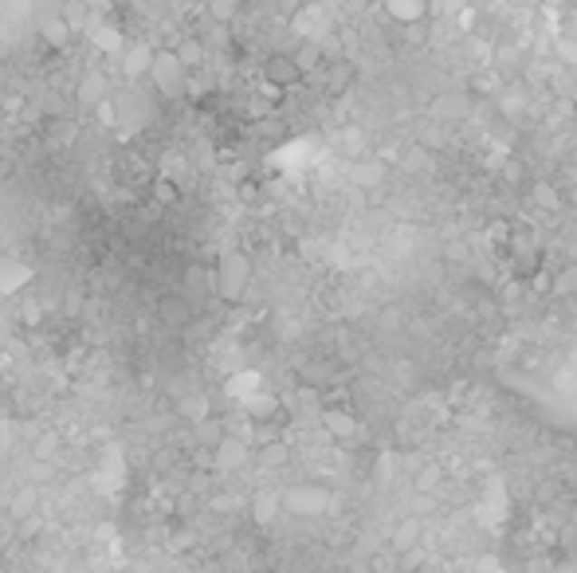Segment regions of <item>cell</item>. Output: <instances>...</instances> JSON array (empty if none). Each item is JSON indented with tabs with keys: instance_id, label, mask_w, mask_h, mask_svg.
Returning <instances> with one entry per match:
<instances>
[{
	"instance_id": "3",
	"label": "cell",
	"mask_w": 577,
	"mask_h": 573,
	"mask_svg": "<svg viewBox=\"0 0 577 573\" xmlns=\"http://www.w3.org/2000/svg\"><path fill=\"white\" fill-rule=\"evenodd\" d=\"M247 283H252V264H247L244 252H224L216 264V291L228 298V303H240Z\"/></svg>"
},
{
	"instance_id": "15",
	"label": "cell",
	"mask_w": 577,
	"mask_h": 573,
	"mask_svg": "<svg viewBox=\"0 0 577 573\" xmlns=\"http://www.w3.org/2000/svg\"><path fill=\"white\" fill-rule=\"evenodd\" d=\"M212 12H216L220 20H232L236 16V0H212Z\"/></svg>"
},
{
	"instance_id": "10",
	"label": "cell",
	"mask_w": 577,
	"mask_h": 573,
	"mask_svg": "<svg viewBox=\"0 0 577 573\" xmlns=\"http://www.w3.org/2000/svg\"><path fill=\"white\" fill-rule=\"evenodd\" d=\"M91 44L99 47L102 55H122V47H126L122 32H118V24H99V28H94V35H91Z\"/></svg>"
},
{
	"instance_id": "18",
	"label": "cell",
	"mask_w": 577,
	"mask_h": 573,
	"mask_svg": "<svg viewBox=\"0 0 577 573\" xmlns=\"http://www.w3.org/2000/svg\"><path fill=\"white\" fill-rule=\"evenodd\" d=\"M358 181H361V185L381 181V170H377V165H365V170H358Z\"/></svg>"
},
{
	"instance_id": "12",
	"label": "cell",
	"mask_w": 577,
	"mask_h": 573,
	"mask_svg": "<svg viewBox=\"0 0 577 573\" xmlns=\"http://www.w3.org/2000/svg\"><path fill=\"white\" fill-rule=\"evenodd\" d=\"M173 52L181 55V63H185L188 71H193V67L200 63V55H205V52H200V44H197V40H185L181 47H173Z\"/></svg>"
},
{
	"instance_id": "19",
	"label": "cell",
	"mask_w": 577,
	"mask_h": 573,
	"mask_svg": "<svg viewBox=\"0 0 577 573\" xmlns=\"http://www.w3.org/2000/svg\"><path fill=\"white\" fill-rule=\"evenodd\" d=\"M264 460H267V463H279V460H283V448H267Z\"/></svg>"
},
{
	"instance_id": "8",
	"label": "cell",
	"mask_w": 577,
	"mask_h": 573,
	"mask_svg": "<svg viewBox=\"0 0 577 573\" xmlns=\"http://www.w3.org/2000/svg\"><path fill=\"white\" fill-rule=\"evenodd\" d=\"M212 460H216L220 471H236V468H244V460H247V444L236 436H224L220 444L212 448Z\"/></svg>"
},
{
	"instance_id": "1",
	"label": "cell",
	"mask_w": 577,
	"mask_h": 573,
	"mask_svg": "<svg viewBox=\"0 0 577 573\" xmlns=\"http://www.w3.org/2000/svg\"><path fill=\"white\" fill-rule=\"evenodd\" d=\"M149 87L161 102H177L188 94V67L181 63L177 52H158L153 55V67H149Z\"/></svg>"
},
{
	"instance_id": "2",
	"label": "cell",
	"mask_w": 577,
	"mask_h": 573,
	"mask_svg": "<svg viewBox=\"0 0 577 573\" xmlns=\"http://www.w3.org/2000/svg\"><path fill=\"white\" fill-rule=\"evenodd\" d=\"M106 114H111L114 130H122V134H138V130H146L153 122V99L146 91H126L118 94V99H106Z\"/></svg>"
},
{
	"instance_id": "20",
	"label": "cell",
	"mask_w": 577,
	"mask_h": 573,
	"mask_svg": "<svg viewBox=\"0 0 577 573\" xmlns=\"http://www.w3.org/2000/svg\"><path fill=\"white\" fill-rule=\"evenodd\" d=\"M573 310H577V303H573Z\"/></svg>"
},
{
	"instance_id": "13",
	"label": "cell",
	"mask_w": 577,
	"mask_h": 573,
	"mask_svg": "<svg viewBox=\"0 0 577 573\" xmlns=\"http://www.w3.org/2000/svg\"><path fill=\"white\" fill-rule=\"evenodd\" d=\"M350 79H353V67H350V63H338L334 75H330V91H346Z\"/></svg>"
},
{
	"instance_id": "9",
	"label": "cell",
	"mask_w": 577,
	"mask_h": 573,
	"mask_svg": "<svg viewBox=\"0 0 577 573\" xmlns=\"http://www.w3.org/2000/svg\"><path fill=\"white\" fill-rule=\"evenodd\" d=\"M424 12H428V0H385V16L397 24H420Z\"/></svg>"
},
{
	"instance_id": "6",
	"label": "cell",
	"mask_w": 577,
	"mask_h": 573,
	"mask_svg": "<svg viewBox=\"0 0 577 573\" xmlns=\"http://www.w3.org/2000/svg\"><path fill=\"white\" fill-rule=\"evenodd\" d=\"M322 428H326V436H334V440H353V436H358V413L322 409Z\"/></svg>"
},
{
	"instance_id": "7",
	"label": "cell",
	"mask_w": 577,
	"mask_h": 573,
	"mask_svg": "<svg viewBox=\"0 0 577 573\" xmlns=\"http://www.w3.org/2000/svg\"><path fill=\"white\" fill-rule=\"evenodd\" d=\"M153 55H158V52H149V44H126L118 59H122V67H126V75H130V79H141V75L149 79Z\"/></svg>"
},
{
	"instance_id": "14",
	"label": "cell",
	"mask_w": 577,
	"mask_h": 573,
	"mask_svg": "<svg viewBox=\"0 0 577 573\" xmlns=\"http://www.w3.org/2000/svg\"><path fill=\"white\" fill-rule=\"evenodd\" d=\"M153 193H158L161 205H173V200H177V189L169 181H158V185H153Z\"/></svg>"
},
{
	"instance_id": "11",
	"label": "cell",
	"mask_w": 577,
	"mask_h": 573,
	"mask_svg": "<svg viewBox=\"0 0 577 573\" xmlns=\"http://www.w3.org/2000/svg\"><path fill=\"white\" fill-rule=\"evenodd\" d=\"M291 55H294V63H299L303 75H311V71L322 67V44H318V40H303Z\"/></svg>"
},
{
	"instance_id": "5",
	"label": "cell",
	"mask_w": 577,
	"mask_h": 573,
	"mask_svg": "<svg viewBox=\"0 0 577 573\" xmlns=\"http://www.w3.org/2000/svg\"><path fill=\"white\" fill-rule=\"evenodd\" d=\"M32 283V267L20 256H0V295H16Z\"/></svg>"
},
{
	"instance_id": "16",
	"label": "cell",
	"mask_w": 577,
	"mask_h": 573,
	"mask_svg": "<svg viewBox=\"0 0 577 573\" xmlns=\"http://www.w3.org/2000/svg\"><path fill=\"white\" fill-rule=\"evenodd\" d=\"M43 32H47V40H55V44H63V40H67V24H63V20L47 24V28H43Z\"/></svg>"
},
{
	"instance_id": "4",
	"label": "cell",
	"mask_w": 577,
	"mask_h": 573,
	"mask_svg": "<svg viewBox=\"0 0 577 573\" xmlns=\"http://www.w3.org/2000/svg\"><path fill=\"white\" fill-rule=\"evenodd\" d=\"M264 79H267L275 91H291L294 83L303 79V71H299V63H294V55L287 52V55H271V59H267V63H264Z\"/></svg>"
},
{
	"instance_id": "17",
	"label": "cell",
	"mask_w": 577,
	"mask_h": 573,
	"mask_svg": "<svg viewBox=\"0 0 577 573\" xmlns=\"http://www.w3.org/2000/svg\"><path fill=\"white\" fill-rule=\"evenodd\" d=\"M558 291L562 295H570V291L577 295V271H565V276H558Z\"/></svg>"
}]
</instances>
